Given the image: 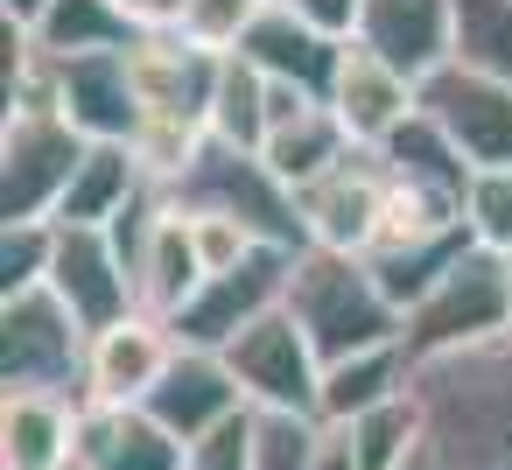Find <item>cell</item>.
I'll use <instances>...</instances> for the list:
<instances>
[{"mask_svg": "<svg viewBox=\"0 0 512 470\" xmlns=\"http://www.w3.org/2000/svg\"><path fill=\"white\" fill-rule=\"evenodd\" d=\"M421 449L442 470H512V330L421 358Z\"/></svg>", "mask_w": 512, "mask_h": 470, "instance_id": "6da1fadb", "label": "cell"}, {"mask_svg": "<svg viewBox=\"0 0 512 470\" xmlns=\"http://www.w3.org/2000/svg\"><path fill=\"white\" fill-rule=\"evenodd\" d=\"M85 148L92 141L64 120L50 57L36 50V71L15 85L8 106H0V225H15V218H57V204H64Z\"/></svg>", "mask_w": 512, "mask_h": 470, "instance_id": "7a4b0ae2", "label": "cell"}, {"mask_svg": "<svg viewBox=\"0 0 512 470\" xmlns=\"http://www.w3.org/2000/svg\"><path fill=\"white\" fill-rule=\"evenodd\" d=\"M302 337L316 344L323 365L372 351V344H400V302L379 288L365 253H337V246H302L288 267V302H281Z\"/></svg>", "mask_w": 512, "mask_h": 470, "instance_id": "3957f363", "label": "cell"}, {"mask_svg": "<svg viewBox=\"0 0 512 470\" xmlns=\"http://www.w3.org/2000/svg\"><path fill=\"white\" fill-rule=\"evenodd\" d=\"M169 204H176V211H225V218H239L253 239L288 246V253H302V246H309L302 197L267 169V155H260V148L204 141V148L190 155V169L169 183Z\"/></svg>", "mask_w": 512, "mask_h": 470, "instance_id": "277c9868", "label": "cell"}, {"mask_svg": "<svg viewBox=\"0 0 512 470\" xmlns=\"http://www.w3.org/2000/svg\"><path fill=\"white\" fill-rule=\"evenodd\" d=\"M85 365H92V330L71 316V302L50 281L0 295V386L8 393L85 400Z\"/></svg>", "mask_w": 512, "mask_h": 470, "instance_id": "5b68a950", "label": "cell"}, {"mask_svg": "<svg viewBox=\"0 0 512 470\" xmlns=\"http://www.w3.org/2000/svg\"><path fill=\"white\" fill-rule=\"evenodd\" d=\"M498 330H512L505 253H491V246H463V253L435 274V288L407 309L400 344H407V358L421 365V358H442V351L484 344V337H498Z\"/></svg>", "mask_w": 512, "mask_h": 470, "instance_id": "8992f818", "label": "cell"}, {"mask_svg": "<svg viewBox=\"0 0 512 470\" xmlns=\"http://www.w3.org/2000/svg\"><path fill=\"white\" fill-rule=\"evenodd\" d=\"M225 365H232L246 407H260V414H316L323 358H316V344L302 337V323L288 309H267L253 330H239L225 344Z\"/></svg>", "mask_w": 512, "mask_h": 470, "instance_id": "52a82bcc", "label": "cell"}, {"mask_svg": "<svg viewBox=\"0 0 512 470\" xmlns=\"http://www.w3.org/2000/svg\"><path fill=\"white\" fill-rule=\"evenodd\" d=\"M288 267H295V253L288 246H260V253H246L239 267H225V274H204V288L176 309V344H197V351H225L239 330H253L267 309H281L288 302Z\"/></svg>", "mask_w": 512, "mask_h": 470, "instance_id": "ba28073f", "label": "cell"}, {"mask_svg": "<svg viewBox=\"0 0 512 470\" xmlns=\"http://www.w3.org/2000/svg\"><path fill=\"white\" fill-rule=\"evenodd\" d=\"M421 113L456 141L470 169H512V85L505 78H484L449 57L435 78H421Z\"/></svg>", "mask_w": 512, "mask_h": 470, "instance_id": "9c48e42d", "label": "cell"}, {"mask_svg": "<svg viewBox=\"0 0 512 470\" xmlns=\"http://www.w3.org/2000/svg\"><path fill=\"white\" fill-rule=\"evenodd\" d=\"M50 288L71 302V316L85 330H106L120 316L141 309V288H134V267L120 260L113 232L106 225H57V260H50Z\"/></svg>", "mask_w": 512, "mask_h": 470, "instance_id": "30bf717a", "label": "cell"}, {"mask_svg": "<svg viewBox=\"0 0 512 470\" xmlns=\"http://www.w3.org/2000/svg\"><path fill=\"white\" fill-rule=\"evenodd\" d=\"M176 351H183V344H176L169 316H148V309H134V316L92 330L85 400H99V407H141V400L162 386V372H169Z\"/></svg>", "mask_w": 512, "mask_h": 470, "instance_id": "8fae6325", "label": "cell"}, {"mask_svg": "<svg viewBox=\"0 0 512 470\" xmlns=\"http://www.w3.org/2000/svg\"><path fill=\"white\" fill-rule=\"evenodd\" d=\"M57 78V106L64 120L85 134V141H134L148 106H141V85H134V57L127 50H99V57H64L50 64Z\"/></svg>", "mask_w": 512, "mask_h": 470, "instance_id": "7c38bea8", "label": "cell"}, {"mask_svg": "<svg viewBox=\"0 0 512 470\" xmlns=\"http://www.w3.org/2000/svg\"><path fill=\"white\" fill-rule=\"evenodd\" d=\"M302 197L309 218V246H337V253H365L379 232V204H386V162L379 148H351L330 176H316Z\"/></svg>", "mask_w": 512, "mask_h": 470, "instance_id": "4fadbf2b", "label": "cell"}, {"mask_svg": "<svg viewBox=\"0 0 512 470\" xmlns=\"http://www.w3.org/2000/svg\"><path fill=\"white\" fill-rule=\"evenodd\" d=\"M127 57H134V85H141L148 120H197V127H211L204 113H211V85H218V50L190 43L183 29H148Z\"/></svg>", "mask_w": 512, "mask_h": 470, "instance_id": "5bb4252c", "label": "cell"}, {"mask_svg": "<svg viewBox=\"0 0 512 470\" xmlns=\"http://www.w3.org/2000/svg\"><path fill=\"white\" fill-rule=\"evenodd\" d=\"M351 43H365L372 57H386L421 85L456 57V0H365Z\"/></svg>", "mask_w": 512, "mask_h": 470, "instance_id": "9a60e30c", "label": "cell"}, {"mask_svg": "<svg viewBox=\"0 0 512 470\" xmlns=\"http://www.w3.org/2000/svg\"><path fill=\"white\" fill-rule=\"evenodd\" d=\"M141 407H148L176 442H204L211 428H225V421L246 407V393H239L225 351H197V344H183V351L169 358L162 386H155Z\"/></svg>", "mask_w": 512, "mask_h": 470, "instance_id": "2e32d148", "label": "cell"}, {"mask_svg": "<svg viewBox=\"0 0 512 470\" xmlns=\"http://www.w3.org/2000/svg\"><path fill=\"white\" fill-rule=\"evenodd\" d=\"M421 106V85L407 71H393L386 57H372L365 43H344V64L330 78V113L344 120V134L358 148H379L400 120H414Z\"/></svg>", "mask_w": 512, "mask_h": 470, "instance_id": "e0dca14e", "label": "cell"}, {"mask_svg": "<svg viewBox=\"0 0 512 470\" xmlns=\"http://www.w3.org/2000/svg\"><path fill=\"white\" fill-rule=\"evenodd\" d=\"M71 470H190V442H176L148 407H78Z\"/></svg>", "mask_w": 512, "mask_h": 470, "instance_id": "ac0fdd59", "label": "cell"}, {"mask_svg": "<svg viewBox=\"0 0 512 470\" xmlns=\"http://www.w3.org/2000/svg\"><path fill=\"white\" fill-rule=\"evenodd\" d=\"M267 78H281V85H302V92H316V99H330V78H337V64H344V43L337 36H323L316 22H302L288 0H267V15L246 29V43H239Z\"/></svg>", "mask_w": 512, "mask_h": 470, "instance_id": "d6986e66", "label": "cell"}, {"mask_svg": "<svg viewBox=\"0 0 512 470\" xmlns=\"http://www.w3.org/2000/svg\"><path fill=\"white\" fill-rule=\"evenodd\" d=\"M78 407L71 393H0V470H71Z\"/></svg>", "mask_w": 512, "mask_h": 470, "instance_id": "ffe728a7", "label": "cell"}, {"mask_svg": "<svg viewBox=\"0 0 512 470\" xmlns=\"http://www.w3.org/2000/svg\"><path fill=\"white\" fill-rule=\"evenodd\" d=\"M134 288H141V309L148 316H169V323L204 288V260H197V239H190V211L162 204V218H155V232H148V246L134 260Z\"/></svg>", "mask_w": 512, "mask_h": 470, "instance_id": "44dd1931", "label": "cell"}, {"mask_svg": "<svg viewBox=\"0 0 512 470\" xmlns=\"http://www.w3.org/2000/svg\"><path fill=\"white\" fill-rule=\"evenodd\" d=\"M414 386V358L407 344H372V351H351L337 365H323V393H316V421H358L386 400H400Z\"/></svg>", "mask_w": 512, "mask_h": 470, "instance_id": "7402d4cb", "label": "cell"}, {"mask_svg": "<svg viewBox=\"0 0 512 470\" xmlns=\"http://www.w3.org/2000/svg\"><path fill=\"white\" fill-rule=\"evenodd\" d=\"M141 190H148V169H141L134 141H92L57 204V225H113Z\"/></svg>", "mask_w": 512, "mask_h": 470, "instance_id": "603a6c76", "label": "cell"}, {"mask_svg": "<svg viewBox=\"0 0 512 470\" xmlns=\"http://www.w3.org/2000/svg\"><path fill=\"white\" fill-rule=\"evenodd\" d=\"M36 36V50L50 57V64H64V57H99V50H134L148 29L120 8V0H50L43 8V22L29 29Z\"/></svg>", "mask_w": 512, "mask_h": 470, "instance_id": "cb8c5ba5", "label": "cell"}, {"mask_svg": "<svg viewBox=\"0 0 512 470\" xmlns=\"http://www.w3.org/2000/svg\"><path fill=\"white\" fill-rule=\"evenodd\" d=\"M351 148H358V141L344 134V120L330 113V99H316L309 113L281 120V127L267 134V148H260V155H267V169H274L288 190H309V183H316V176H330Z\"/></svg>", "mask_w": 512, "mask_h": 470, "instance_id": "d4e9b609", "label": "cell"}, {"mask_svg": "<svg viewBox=\"0 0 512 470\" xmlns=\"http://www.w3.org/2000/svg\"><path fill=\"white\" fill-rule=\"evenodd\" d=\"M379 162L393 169V176H407V183H428V190H449V197H463L470 190V162L456 155V141L414 106V120H400L386 141H379Z\"/></svg>", "mask_w": 512, "mask_h": 470, "instance_id": "484cf974", "label": "cell"}, {"mask_svg": "<svg viewBox=\"0 0 512 470\" xmlns=\"http://www.w3.org/2000/svg\"><path fill=\"white\" fill-rule=\"evenodd\" d=\"M211 141H232V148H260L267 141V71L246 57V50H225L218 57V85H211Z\"/></svg>", "mask_w": 512, "mask_h": 470, "instance_id": "4316f807", "label": "cell"}, {"mask_svg": "<svg viewBox=\"0 0 512 470\" xmlns=\"http://www.w3.org/2000/svg\"><path fill=\"white\" fill-rule=\"evenodd\" d=\"M463 246H477V239H470V225H456V232H442V239H421V246H400V253H365V260H372L379 288H386V295L400 302V316H407Z\"/></svg>", "mask_w": 512, "mask_h": 470, "instance_id": "83f0119b", "label": "cell"}, {"mask_svg": "<svg viewBox=\"0 0 512 470\" xmlns=\"http://www.w3.org/2000/svg\"><path fill=\"white\" fill-rule=\"evenodd\" d=\"M456 64L512 85V0H456Z\"/></svg>", "mask_w": 512, "mask_h": 470, "instance_id": "f1b7e54d", "label": "cell"}, {"mask_svg": "<svg viewBox=\"0 0 512 470\" xmlns=\"http://www.w3.org/2000/svg\"><path fill=\"white\" fill-rule=\"evenodd\" d=\"M57 260V218H15L0 225V295H22L43 288Z\"/></svg>", "mask_w": 512, "mask_h": 470, "instance_id": "f546056e", "label": "cell"}, {"mask_svg": "<svg viewBox=\"0 0 512 470\" xmlns=\"http://www.w3.org/2000/svg\"><path fill=\"white\" fill-rule=\"evenodd\" d=\"M463 225L477 246L512 253V169H477L463 190Z\"/></svg>", "mask_w": 512, "mask_h": 470, "instance_id": "4dcf8cb0", "label": "cell"}, {"mask_svg": "<svg viewBox=\"0 0 512 470\" xmlns=\"http://www.w3.org/2000/svg\"><path fill=\"white\" fill-rule=\"evenodd\" d=\"M260 15H267V0H190L176 29H183L190 43H204V50H218V57H225V50H239V43H246V29H253Z\"/></svg>", "mask_w": 512, "mask_h": 470, "instance_id": "1f68e13d", "label": "cell"}, {"mask_svg": "<svg viewBox=\"0 0 512 470\" xmlns=\"http://www.w3.org/2000/svg\"><path fill=\"white\" fill-rule=\"evenodd\" d=\"M316 414H260L253 428V470H309Z\"/></svg>", "mask_w": 512, "mask_h": 470, "instance_id": "d6a6232c", "label": "cell"}, {"mask_svg": "<svg viewBox=\"0 0 512 470\" xmlns=\"http://www.w3.org/2000/svg\"><path fill=\"white\" fill-rule=\"evenodd\" d=\"M190 239H197V260H204V274H225V267H239L246 253H260L267 239H253L239 218H225V211H190Z\"/></svg>", "mask_w": 512, "mask_h": 470, "instance_id": "836d02e7", "label": "cell"}, {"mask_svg": "<svg viewBox=\"0 0 512 470\" xmlns=\"http://www.w3.org/2000/svg\"><path fill=\"white\" fill-rule=\"evenodd\" d=\"M253 428H260V407H239L225 428L190 442V470H253Z\"/></svg>", "mask_w": 512, "mask_h": 470, "instance_id": "e575fe53", "label": "cell"}, {"mask_svg": "<svg viewBox=\"0 0 512 470\" xmlns=\"http://www.w3.org/2000/svg\"><path fill=\"white\" fill-rule=\"evenodd\" d=\"M309 470H358V442H351V421H316V442H309Z\"/></svg>", "mask_w": 512, "mask_h": 470, "instance_id": "d590c367", "label": "cell"}, {"mask_svg": "<svg viewBox=\"0 0 512 470\" xmlns=\"http://www.w3.org/2000/svg\"><path fill=\"white\" fill-rule=\"evenodd\" d=\"M288 8H295L302 22H316L323 36L351 43V36H358V8H365V0H288Z\"/></svg>", "mask_w": 512, "mask_h": 470, "instance_id": "8d00e7d4", "label": "cell"}, {"mask_svg": "<svg viewBox=\"0 0 512 470\" xmlns=\"http://www.w3.org/2000/svg\"><path fill=\"white\" fill-rule=\"evenodd\" d=\"M120 8H127V15H134L141 29H176L190 0H120Z\"/></svg>", "mask_w": 512, "mask_h": 470, "instance_id": "74e56055", "label": "cell"}, {"mask_svg": "<svg viewBox=\"0 0 512 470\" xmlns=\"http://www.w3.org/2000/svg\"><path fill=\"white\" fill-rule=\"evenodd\" d=\"M43 8H50V0H0V22H22V29H36V22H43Z\"/></svg>", "mask_w": 512, "mask_h": 470, "instance_id": "f35d334b", "label": "cell"}, {"mask_svg": "<svg viewBox=\"0 0 512 470\" xmlns=\"http://www.w3.org/2000/svg\"><path fill=\"white\" fill-rule=\"evenodd\" d=\"M407 470H442V463H435V456H428V449H421V456H414V463H407Z\"/></svg>", "mask_w": 512, "mask_h": 470, "instance_id": "ab89813d", "label": "cell"}, {"mask_svg": "<svg viewBox=\"0 0 512 470\" xmlns=\"http://www.w3.org/2000/svg\"><path fill=\"white\" fill-rule=\"evenodd\" d=\"M505 295H512V253H505Z\"/></svg>", "mask_w": 512, "mask_h": 470, "instance_id": "60d3db41", "label": "cell"}]
</instances>
